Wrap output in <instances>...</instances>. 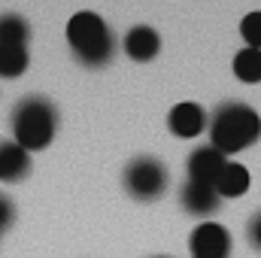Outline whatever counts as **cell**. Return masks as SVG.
Wrapping results in <instances>:
<instances>
[{
    "label": "cell",
    "instance_id": "obj_1",
    "mask_svg": "<svg viewBox=\"0 0 261 258\" xmlns=\"http://www.w3.org/2000/svg\"><path fill=\"white\" fill-rule=\"evenodd\" d=\"M210 146L219 149L225 158L237 155L249 146H255L261 137V116L240 100H228L222 107H216V113L210 116Z\"/></svg>",
    "mask_w": 261,
    "mask_h": 258
},
{
    "label": "cell",
    "instance_id": "obj_2",
    "mask_svg": "<svg viewBox=\"0 0 261 258\" xmlns=\"http://www.w3.org/2000/svg\"><path fill=\"white\" fill-rule=\"evenodd\" d=\"M67 46L73 58L88 70H100L116 55V34L97 12H76L67 21Z\"/></svg>",
    "mask_w": 261,
    "mask_h": 258
},
{
    "label": "cell",
    "instance_id": "obj_3",
    "mask_svg": "<svg viewBox=\"0 0 261 258\" xmlns=\"http://www.w3.org/2000/svg\"><path fill=\"white\" fill-rule=\"evenodd\" d=\"M58 134V110L43 94H28L12 110V140L24 152H43Z\"/></svg>",
    "mask_w": 261,
    "mask_h": 258
},
{
    "label": "cell",
    "instance_id": "obj_4",
    "mask_svg": "<svg viewBox=\"0 0 261 258\" xmlns=\"http://www.w3.org/2000/svg\"><path fill=\"white\" fill-rule=\"evenodd\" d=\"M122 186H125V192L134 200L152 203V200L164 197L167 186H170V173H167L164 161H158L155 155H140V158H134L128 167H125Z\"/></svg>",
    "mask_w": 261,
    "mask_h": 258
},
{
    "label": "cell",
    "instance_id": "obj_5",
    "mask_svg": "<svg viewBox=\"0 0 261 258\" xmlns=\"http://www.w3.org/2000/svg\"><path fill=\"white\" fill-rule=\"evenodd\" d=\"M192 258H228L231 255V234L219 222H200L189 237Z\"/></svg>",
    "mask_w": 261,
    "mask_h": 258
},
{
    "label": "cell",
    "instance_id": "obj_6",
    "mask_svg": "<svg viewBox=\"0 0 261 258\" xmlns=\"http://www.w3.org/2000/svg\"><path fill=\"white\" fill-rule=\"evenodd\" d=\"M179 207H182L189 216L210 222V216H216V213L222 210V197L216 192V186L186 179V186L179 189Z\"/></svg>",
    "mask_w": 261,
    "mask_h": 258
},
{
    "label": "cell",
    "instance_id": "obj_7",
    "mask_svg": "<svg viewBox=\"0 0 261 258\" xmlns=\"http://www.w3.org/2000/svg\"><path fill=\"white\" fill-rule=\"evenodd\" d=\"M167 128L173 137L179 140H192L197 134H203V128H210V119L203 113V107L195 100H182L167 113Z\"/></svg>",
    "mask_w": 261,
    "mask_h": 258
},
{
    "label": "cell",
    "instance_id": "obj_8",
    "mask_svg": "<svg viewBox=\"0 0 261 258\" xmlns=\"http://www.w3.org/2000/svg\"><path fill=\"white\" fill-rule=\"evenodd\" d=\"M225 164H228V158H225L219 149H213V146H197L195 152L189 155V161H186V170H189V179H192V183L216 186V179H219V173L225 170Z\"/></svg>",
    "mask_w": 261,
    "mask_h": 258
},
{
    "label": "cell",
    "instance_id": "obj_9",
    "mask_svg": "<svg viewBox=\"0 0 261 258\" xmlns=\"http://www.w3.org/2000/svg\"><path fill=\"white\" fill-rule=\"evenodd\" d=\"M122 49H125V55H128L130 61L149 64L161 52V37L149 24H134L128 34H125V40H122Z\"/></svg>",
    "mask_w": 261,
    "mask_h": 258
},
{
    "label": "cell",
    "instance_id": "obj_10",
    "mask_svg": "<svg viewBox=\"0 0 261 258\" xmlns=\"http://www.w3.org/2000/svg\"><path fill=\"white\" fill-rule=\"evenodd\" d=\"M34 170L31 152H24L15 140H0V183H21Z\"/></svg>",
    "mask_w": 261,
    "mask_h": 258
},
{
    "label": "cell",
    "instance_id": "obj_11",
    "mask_svg": "<svg viewBox=\"0 0 261 258\" xmlns=\"http://www.w3.org/2000/svg\"><path fill=\"white\" fill-rule=\"evenodd\" d=\"M249 183H252L249 170H246L243 164H237V161H228L225 170H222L219 179H216V192H219L222 200H225V197H243V194L249 192Z\"/></svg>",
    "mask_w": 261,
    "mask_h": 258
},
{
    "label": "cell",
    "instance_id": "obj_12",
    "mask_svg": "<svg viewBox=\"0 0 261 258\" xmlns=\"http://www.w3.org/2000/svg\"><path fill=\"white\" fill-rule=\"evenodd\" d=\"M31 40V24L18 12H3L0 15V46H28Z\"/></svg>",
    "mask_w": 261,
    "mask_h": 258
},
{
    "label": "cell",
    "instance_id": "obj_13",
    "mask_svg": "<svg viewBox=\"0 0 261 258\" xmlns=\"http://www.w3.org/2000/svg\"><path fill=\"white\" fill-rule=\"evenodd\" d=\"M31 67L28 46H0V79H18Z\"/></svg>",
    "mask_w": 261,
    "mask_h": 258
},
{
    "label": "cell",
    "instance_id": "obj_14",
    "mask_svg": "<svg viewBox=\"0 0 261 258\" xmlns=\"http://www.w3.org/2000/svg\"><path fill=\"white\" fill-rule=\"evenodd\" d=\"M234 76L240 79V82H246V85H255L261 82V52L258 49H240L237 55H234Z\"/></svg>",
    "mask_w": 261,
    "mask_h": 258
},
{
    "label": "cell",
    "instance_id": "obj_15",
    "mask_svg": "<svg viewBox=\"0 0 261 258\" xmlns=\"http://www.w3.org/2000/svg\"><path fill=\"white\" fill-rule=\"evenodd\" d=\"M240 37L246 43V49H258L261 52V12H249L240 21Z\"/></svg>",
    "mask_w": 261,
    "mask_h": 258
},
{
    "label": "cell",
    "instance_id": "obj_16",
    "mask_svg": "<svg viewBox=\"0 0 261 258\" xmlns=\"http://www.w3.org/2000/svg\"><path fill=\"white\" fill-rule=\"evenodd\" d=\"M246 240H249V246L255 252H261V210L246 222Z\"/></svg>",
    "mask_w": 261,
    "mask_h": 258
},
{
    "label": "cell",
    "instance_id": "obj_17",
    "mask_svg": "<svg viewBox=\"0 0 261 258\" xmlns=\"http://www.w3.org/2000/svg\"><path fill=\"white\" fill-rule=\"evenodd\" d=\"M12 222H15V203H12L6 194H0V234H3Z\"/></svg>",
    "mask_w": 261,
    "mask_h": 258
},
{
    "label": "cell",
    "instance_id": "obj_18",
    "mask_svg": "<svg viewBox=\"0 0 261 258\" xmlns=\"http://www.w3.org/2000/svg\"><path fill=\"white\" fill-rule=\"evenodd\" d=\"M155 258H170V255H155Z\"/></svg>",
    "mask_w": 261,
    "mask_h": 258
}]
</instances>
